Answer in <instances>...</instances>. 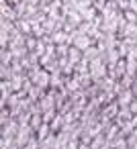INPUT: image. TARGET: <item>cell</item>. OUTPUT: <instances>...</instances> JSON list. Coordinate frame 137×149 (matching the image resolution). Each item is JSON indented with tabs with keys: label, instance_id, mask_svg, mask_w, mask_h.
Returning <instances> with one entry per match:
<instances>
[{
	"label": "cell",
	"instance_id": "cell-1",
	"mask_svg": "<svg viewBox=\"0 0 137 149\" xmlns=\"http://www.w3.org/2000/svg\"><path fill=\"white\" fill-rule=\"evenodd\" d=\"M47 82H49V76H47V72H41V74H37V84H39V86H47Z\"/></svg>",
	"mask_w": 137,
	"mask_h": 149
},
{
	"label": "cell",
	"instance_id": "cell-3",
	"mask_svg": "<svg viewBox=\"0 0 137 149\" xmlns=\"http://www.w3.org/2000/svg\"><path fill=\"white\" fill-rule=\"evenodd\" d=\"M100 74H102V68L96 63V65H94V76H100Z\"/></svg>",
	"mask_w": 137,
	"mask_h": 149
},
{
	"label": "cell",
	"instance_id": "cell-2",
	"mask_svg": "<svg viewBox=\"0 0 137 149\" xmlns=\"http://www.w3.org/2000/svg\"><path fill=\"white\" fill-rule=\"evenodd\" d=\"M78 45H80V47H86V45H88V41H86L84 37H80V39H78Z\"/></svg>",
	"mask_w": 137,
	"mask_h": 149
}]
</instances>
